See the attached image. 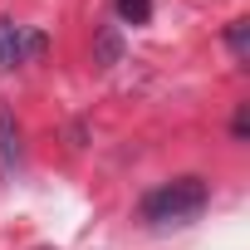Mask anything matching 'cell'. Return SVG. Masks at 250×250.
<instances>
[{
  "label": "cell",
  "mask_w": 250,
  "mask_h": 250,
  "mask_svg": "<svg viewBox=\"0 0 250 250\" xmlns=\"http://www.w3.org/2000/svg\"><path fill=\"white\" fill-rule=\"evenodd\" d=\"M201 206H206V182L201 177H177V182H167V187H157V191L143 196V221H152V226H182V221L201 216Z\"/></svg>",
  "instance_id": "obj_1"
},
{
  "label": "cell",
  "mask_w": 250,
  "mask_h": 250,
  "mask_svg": "<svg viewBox=\"0 0 250 250\" xmlns=\"http://www.w3.org/2000/svg\"><path fill=\"white\" fill-rule=\"evenodd\" d=\"M44 40L30 30V25H15V20H0V69H15L25 64L30 54H40Z\"/></svg>",
  "instance_id": "obj_2"
},
{
  "label": "cell",
  "mask_w": 250,
  "mask_h": 250,
  "mask_svg": "<svg viewBox=\"0 0 250 250\" xmlns=\"http://www.w3.org/2000/svg\"><path fill=\"white\" fill-rule=\"evenodd\" d=\"M25 167V147H20V123H15V113L0 103V177L5 182H15V172Z\"/></svg>",
  "instance_id": "obj_3"
},
{
  "label": "cell",
  "mask_w": 250,
  "mask_h": 250,
  "mask_svg": "<svg viewBox=\"0 0 250 250\" xmlns=\"http://www.w3.org/2000/svg\"><path fill=\"white\" fill-rule=\"evenodd\" d=\"M118 15L128 20V25H147V15H152V0H118Z\"/></svg>",
  "instance_id": "obj_4"
},
{
  "label": "cell",
  "mask_w": 250,
  "mask_h": 250,
  "mask_svg": "<svg viewBox=\"0 0 250 250\" xmlns=\"http://www.w3.org/2000/svg\"><path fill=\"white\" fill-rule=\"evenodd\" d=\"M226 44H230V54H235V59H245V54H250V25H245V20H235V25L226 30Z\"/></svg>",
  "instance_id": "obj_5"
}]
</instances>
